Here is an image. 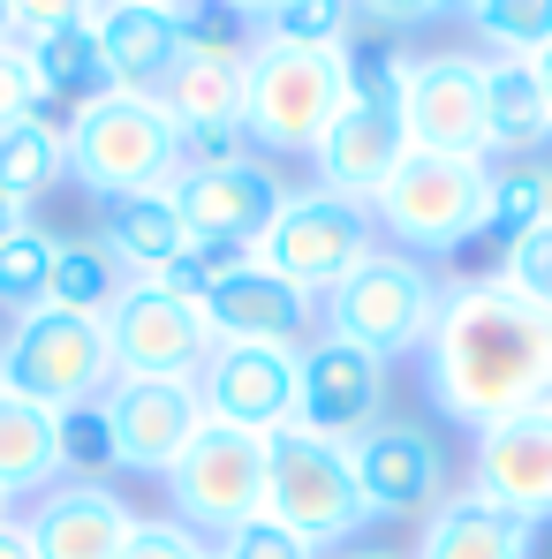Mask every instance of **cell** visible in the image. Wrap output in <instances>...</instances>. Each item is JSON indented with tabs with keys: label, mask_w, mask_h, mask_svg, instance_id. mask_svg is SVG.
Wrapping results in <instances>:
<instances>
[{
	"label": "cell",
	"mask_w": 552,
	"mask_h": 559,
	"mask_svg": "<svg viewBox=\"0 0 552 559\" xmlns=\"http://www.w3.org/2000/svg\"><path fill=\"white\" fill-rule=\"evenodd\" d=\"M106 431H114V468L129 476H167L204 431L197 378H114L106 393Z\"/></svg>",
	"instance_id": "cell-15"
},
{
	"label": "cell",
	"mask_w": 552,
	"mask_h": 559,
	"mask_svg": "<svg viewBox=\"0 0 552 559\" xmlns=\"http://www.w3.org/2000/svg\"><path fill=\"white\" fill-rule=\"evenodd\" d=\"M8 15H15V38H46V31L92 23V0H8Z\"/></svg>",
	"instance_id": "cell-41"
},
{
	"label": "cell",
	"mask_w": 552,
	"mask_h": 559,
	"mask_svg": "<svg viewBox=\"0 0 552 559\" xmlns=\"http://www.w3.org/2000/svg\"><path fill=\"white\" fill-rule=\"evenodd\" d=\"M137 507L98 484V476H61L54 491L31 499L23 530H31V552L38 559H121V545L137 537Z\"/></svg>",
	"instance_id": "cell-19"
},
{
	"label": "cell",
	"mask_w": 552,
	"mask_h": 559,
	"mask_svg": "<svg viewBox=\"0 0 552 559\" xmlns=\"http://www.w3.org/2000/svg\"><path fill=\"white\" fill-rule=\"evenodd\" d=\"M0 38H15V15H8V0H0Z\"/></svg>",
	"instance_id": "cell-48"
},
{
	"label": "cell",
	"mask_w": 552,
	"mask_h": 559,
	"mask_svg": "<svg viewBox=\"0 0 552 559\" xmlns=\"http://www.w3.org/2000/svg\"><path fill=\"white\" fill-rule=\"evenodd\" d=\"M69 144V182L106 197H137V189H175L183 175V129L152 92H98L61 121Z\"/></svg>",
	"instance_id": "cell-2"
},
{
	"label": "cell",
	"mask_w": 552,
	"mask_h": 559,
	"mask_svg": "<svg viewBox=\"0 0 552 559\" xmlns=\"http://www.w3.org/2000/svg\"><path fill=\"white\" fill-rule=\"evenodd\" d=\"M341 559H394V552H341Z\"/></svg>",
	"instance_id": "cell-50"
},
{
	"label": "cell",
	"mask_w": 552,
	"mask_h": 559,
	"mask_svg": "<svg viewBox=\"0 0 552 559\" xmlns=\"http://www.w3.org/2000/svg\"><path fill=\"white\" fill-rule=\"evenodd\" d=\"M310 318H318V302H310L303 287H287L280 273H266L258 258L204 295L212 341H280V348H303V325H310Z\"/></svg>",
	"instance_id": "cell-22"
},
{
	"label": "cell",
	"mask_w": 552,
	"mask_h": 559,
	"mask_svg": "<svg viewBox=\"0 0 552 559\" xmlns=\"http://www.w3.org/2000/svg\"><path fill=\"white\" fill-rule=\"evenodd\" d=\"M31 114H46V92H38V76H31V61H23V46H15V38H0V129H8V121H31Z\"/></svg>",
	"instance_id": "cell-39"
},
{
	"label": "cell",
	"mask_w": 552,
	"mask_h": 559,
	"mask_svg": "<svg viewBox=\"0 0 552 559\" xmlns=\"http://www.w3.org/2000/svg\"><path fill=\"white\" fill-rule=\"evenodd\" d=\"M295 393H303V348H280V341H212L197 371L204 424L258 431V439L295 424Z\"/></svg>",
	"instance_id": "cell-13"
},
{
	"label": "cell",
	"mask_w": 552,
	"mask_h": 559,
	"mask_svg": "<svg viewBox=\"0 0 552 559\" xmlns=\"http://www.w3.org/2000/svg\"><path fill=\"white\" fill-rule=\"evenodd\" d=\"M54 439H61V476H98L114 468V431H106V401H77V408H54Z\"/></svg>",
	"instance_id": "cell-34"
},
{
	"label": "cell",
	"mask_w": 552,
	"mask_h": 559,
	"mask_svg": "<svg viewBox=\"0 0 552 559\" xmlns=\"http://www.w3.org/2000/svg\"><path fill=\"white\" fill-rule=\"evenodd\" d=\"M69 175V144H61V121L54 114H31V121H8L0 129V189L8 197H46V189Z\"/></svg>",
	"instance_id": "cell-29"
},
{
	"label": "cell",
	"mask_w": 552,
	"mask_h": 559,
	"mask_svg": "<svg viewBox=\"0 0 552 559\" xmlns=\"http://www.w3.org/2000/svg\"><path fill=\"white\" fill-rule=\"evenodd\" d=\"M484 197H492V159H455V152H409L386 189L371 197V219L394 235L409 258H447L484 235Z\"/></svg>",
	"instance_id": "cell-4"
},
{
	"label": "cell",
	"mask_w": 552,
	"mask_h": 559,
	"mask_svg": "<svg viewBox=\"0 0 552 559\" xmlns=\"http://www.w3.org/2000/svg\"><path fill=\"white\" fill-rule=\"evenodd\" d=\"M121 559H212V545H204L197 530H183L175 514H144L137 537L121 545Z\"/></svg>",
	"instance_id": "cell-38"
},
{
	"label": "cell",
	"mask_w": 552,
	"mask_h": 559,
	"mask_svg": "<svg viewBox=\"0 0 552 559\" xmlns=\"http://www.w3.org/2000/svg\"><path fill=\"white\" fill-rule=\"evenodd\" d=\"M318 159V189H341V197H378L386 175L409 159V129H401V92H394V53L356 61V92L341 106V121L326 129V144L310 152Z\"/></svg>",
	"instance_id": "cell-11"
},
{
	"label": "cell",
	"mask_w": 552,
	"mask_h": 559,
	"mask_svg": "<svg viewBox=\"0 0 552 559\" xmlns=\"http://www.w3.org/2000/svg\"><path fill=\"white\" fill-rule=\"evenodd\" d=\"M416 559H538V530L477 491H455L424 514Z\"/></svg>",
	"instance_id": "cell-24"
},
{
	"label": "cell",
	"mask_w": 552,
	"mask_h": 559,
	"mask_svg": "<svg viewBox=\"0 0 552 559\" xmlns=\"http://www.w3.org/2000/svg\"><path fill=\"white\" fill-rule=\"evenodd\" d=\"M378 250V219H371L364 197H341V189H287L280 219L258 242V265L280 273L287 287H303L310 302H326L341 280Z\"/></svg>",
	"instance_id": "cell-7"
},
{
	"label": "cell",
	"mask_w": 552,
	"mask_h": 559,
	"mask_svg": "<svg viewBox=\"0 0 552 559\" xmlns=\"http://www.w3.org/2000/svg\"><path fill=\"white\" fill-rule=\"evenodd\" d=\"M212 8H220V15H235V23H243V15H250V23H266L280 0H212Z\"/></svg>",
	"instance_id": "cell-43"
},
{
	"label": "cell",
	"mask_w": 552,
	"mask_h": 559,
	"mask_svg": "<svg viewBox=\"0 0 552 559\" xmlns=\"http://www.w3.org/2000/svg\"><path fill=\"white\" fill-rule=\"evenodd\" d=\"M23 219H31V204H23V197H8V189H0V242H8V235H15V227H23Z\"/></svg>",
	"instance_id": "cell-44"
},
{
	"label": "cell",
	"mask_w": 552,
	"mask_h": 559,
	"mask_svg": "<svg viewBox=\"0 0 552 559\" xmlns=\"http://www.w3.org/2000/svg\"><path fill=\"white\" fill-rule=\"evenodd\" d=\"M356 92V53H310V46H266L250 38L243 76V144L258 152H318L326 129Z\"/></svg>",
	"instance_id": "cell-3"
},
{
	"label": "cell",
	"mask_w": 552,
	"mask_h": 559,
	"mask_svg": "<svg viewBox=\"0 0 552 559\" xmlns=\"http://www.w3.org/2000/svg\"><path fill=\"white\" fill-rule=\"evenodd\" d=\"M545 219H552V167L545 159H500L492 167V197H484V235L500 250H515Z\"/></svg>",
	"instance_id": "cell-28"
},
{
	"label": "cell",
	"mask_w": 552,
	"mask_h": 559,
	"mask_svg": "<svg viewBox=\"0 0 552 559\" xmlns=\"http://www.w3.org/2000/svg\"><path fill=\"white\" fill-rule=\"evenodd\" d=\"M121 287H129V273H121L98 242H61V250H54V280H46V302H54V310L106 318Z\"/></svg>",
	"instance_id": "cell-30"
},
{
	"label": "cell",
	"mask_w": 552,
	"mask_h": 559,
	"mask_svg": "<svg viewBox=\"0 0 552 559\" xmlns=\"http://www.w3.org/2000/svg\"><path fill=\"white\" fill-rule=\"evenodd\" d=\"M15 46H23V61H31L46 106H54V98H77V106H84V98L114 92V84H106V61H98L92 23H69V31H46V38H15Z\"/></svg>",
	"instance_id": "cell-27"
},
{
	"label": "cell",
	"mask_w": 552,
	"mask_h": 559,
	"mask_svg": "<svg viewBox=\"0 0 552 559\" xmlns=\"http://www.w3.org/2000/svg\"><path fill=\"white\" fill-rule=\"evenodd\" d=\"M243 76H250V46L235 31V15L204 23L197 8L183 15V61L160 84V106L175 114L183 136H212V129H243Z\"/></svg>",
	"instance_id": "cell-14"
},
{
	"label": "cell",
	"mask_w": 552,
	"mask_h": 559,
	"mask_svg": "<svg viewBox=\"0 0 552 559\" xmlns=\"http://www.w3.org/2000/svg\"><path fill=\"white\" fill-rule=\"evenodd\" d=\"M98 325H106V348H114V378H197L212 356L204 302L167 295L160 280H129Z\"/></svg>",
	"instance_id": "cell-12"
},
{
	"label": "cell",
	"mask_w": 552,
	"mask_h": 559,
	"mask_svg": "<svg viewBox=\"0 0 552 559\" xmlns=\"http://www.w3.org/2000/svg\"><path fill=\"white\" fill-rule=\"evenodd\" d=\"M54 250H61V235H46V227H15L8 242H0V310H15V318H31V310H46V280H54Z\"/></svg>",
	"instance_id": "cell-32"
},
{
	"label": "cell",
	"mask_w": 552,
	"mask_h": 559,
	"mask_svg": "<svg viewBox=\"0 0 552 559\" xmlns=\"http://www.w3.org/2000/svg\"><path fill=\"white\" fill-rule=\"evenodd\" d=\"M266 514L280 530H295L310 552H333L364 530V491L341 439H318L303 424H280L266 439Z\"/></svg>",
	"instance_id": "cell-5"
},
{
	"label": "cell",
	"mask_w": 552,
	"mask_h": 559,
	"mask_svg": "<svg viewBox=\"0 0 552 559\" xmlns=\"http://www.w3.org/2000/svg\"><path fill=\"white\" fill-rule=\"evenodd\" d=\"M386 371H394V364H378L371 348L318 333V341L303 348L295 424H303V431H318V439H341V447H349V439H364L371 424H386Z\"/></svg>",
	"instance_id": "cell-18"
},
{
	"label": "cell",
	"mask_w": 552,
	"mask_h": 559,
	"mask_svg": "<svg viewBox=\"0 0 552 559\" xmlns=\"http://www.w3.org/2000/svg\"><path fill=\"white\" fill-rule=\"evenodd\" d=\"M175 204H183L189 242H235V250H258L266 227L287 204V182L250 152L235 167H183L175 175Z\"/></svg>",
	"instance_id": "cell-17"
},
{
	"label": "cell",
	"mask_w": 552,
	"mask_h": 559,
	"mask_svg": "<svg viewBox=\"0 0 552 559\" xmlns=\"http://www.w3.org/2000/svg\"><path fill=\"white\" fill-rule=\"evenodd\" d=\"M416 364H424V401L461 431H484L500 416L545 408L552 401V310L515 295L500 273L447 280Z\"/></svg>",
	"instance_id": "cell-1"
},
{
	"label": "cell",
	"mask_w": 552,
	"mask_h": 559,
	"mask_svg": "<svg viewBox=\"0 0 552 559\" xmlns=\"http://www.w3.org/2000/svg\"><path fill=\"white\" fill-rule=\"evenodd\" d=\"M92 38L114 92H160L183 61V15L144 0H92Z\"/></svg>",
	"instance_id": "cell-21"
},
{
	"label": "cell",
	"mask_w": 552,
	"mask_h": 559,
	"mask_svg": "<svg viewBox=\"0 0 552 559\" xmlns=\"http://www.w3.org/2000/svg\"><path fill=\"white\" fill-rule=\"evenodd\" d=\"M349 468L371 522H409L439 499V447L416 424H371L364 439H349Z\"/></svg>",
	"instance_id": "cell-20"
},
{
	"label": "cell",
	"mask_w": 552,
	"mask_h": 559,
	"mask_svg": "<svg viewBox=\"0 0 552 559\" xmlns=\"http://www.w3.org/2000/svg\"><path fill=\"white\" fill-rule=\"evenodd\" d=\"M0 385L38 401V408H77L98 401L114 385V348H106V325L77 318V310H31L15 318V333L0 341Z\"/></svg>",
	"instance_id": "cell-8"
},
{
	"label": "cell",
	"mask_w": 552,
	"mask_h": 559,
	"mask_svg": "<svg viewBox=\"0 0 552 559\" xmlns=\"http://www.w3.org/2000/svg\"><path fill=\"white\" fill-rule=\"evenodd\" d=\"M356 31H378V38H401V31H424L439 23V0H349Z\"/></svg>",
	"instance_id": "cell-40"
},
{
	"label": "cell",
	"mask_w": 552,
	"mask_h": 559,
	"mask_svg": "<svg viewBox=\"0 0 552 559\" xmlns=\"http://www.w3.org/2000/svg\"><path fill=\"white\" fill-rule=\"evenodd\" d=\"M500 280L515 287V295H530L538 310H552V219L538 235H522L507 258H500Z\"/></svg>",
	"instance_id": "cell-36"
},
{
	"label": "cell",
	"mask_w": 552,
	"mask_h": 559,
	"mask_svg": "<svg viewBox=\"0 0 552 559\" xmlns=\"http://www.w3.org/2000/svg\"><path fill=\"white\" fill-rule=\"evenodd\" d=\"M0 559H38V552H31V530H23V522H0Z\"/></svg>",
	"instance_id": "cell-42"
},
{
	"label": "cell",
	"mask_w": 552,
	"mask_h": 559,
	"mask_svg": "<svg viewBox=\"0 0 552 559\" xmlns=\"http://www.w3.org/2000/svg\"><path fill=\"white\" fill-rule=\"evenodd\" d=\"M250 258H258V250H235V242H189L183 258H175V265L160 273V287H167V295H183V302H204V295H212L220 280L243 273Z\"/></svg>",
	"instance_id": "cell-35"
},
{
	"label": "cell",
	"mask_w": 552,
	"mask_h": 559,
	"mask_svg": "<svg viewBox=\"0 0 552 559\" xmlns=\"http://www.w3.org/2000/svg\"><path fill=\"white\" fill-rule=\"evenodd\" d=\"M98 250H106V258H114L129 280H160L189 250V227H183L175 189L106 197V204H98Z\"/></svg>",
	"instance_id": "cell-23"
},
{
	"label": "cell",
	"mask_w": 552,
	"mask_h": 559,
	"mask_svg": "<svg viewBox=\"0 0 552 559\" xmlns=\"http://www.w3.org/2000/svg\"><path fill=\"white\" fill-rule=\"evenodd\" d=\"M61 484V439H54V408L23 401L0 385V491L8 499H38Z\"/></svg>",
	"instance_id": "cell-26"
},
{
	"label": "cell",
	"mask_w": 552,
	"mask_h": 559,
	"mask_svg": "<svg viewBox=\"0 0 552 559\" xmlns=\"http://www.w3.org/2000/svg\"><path fill=\"white\" fill-rule=\"evenodd\" d=\"M167 499H175V522L197 537H227V530L258 522L266 514V439L204 424L189 439V454L167 468Z\"/></svg>",
	"instance_id": "cell-9"
},
{
	"label": "cell",
	"mask_w": 552,
	"mask_h": 559,
	"mask_svg": "<svg viewBox=\"0 0 552 559\" xmlns=\"http://www.w3.org/2000/svg\"><path fill=\"white\" fill-rule=\"evenodd\" d=\"M394 92H401L409 152L492 159V144H484V61H477V53H461V46L394 53Z\"/></svg>",
	"instance_id": "cell-10"
},
{
	"label": "cell",
	"mask_w": 552,
	"mask_h": 559,
	"mask_svg": "<svg viewBox=\"0 0 552 559\" xmlns=\"http://www.w3.org/2000/svg\"><path fill=\"white\" fill-rule=\"evenodd\" d=\"M469 31L492 46L484 61H538L552 46V0H477Z\"/></svg>",
	"instance_id": "cell-31"
},
{
	"label": "cell",
	"mask_w": 552,
	"mask_h": 559,
	"mask_svg": "<svg viewBox=\"0 0 552 559\" xmlns=\"http://www.w3.org/2000/svg\"><path fill=\"white\" fill-rule=\"evenodd\" d=\"M484 144L492 159H538L552 144V114L530 61H484Z\"/></svg>",
	"instance_id": "cell-25"
},
{
	"label": "cell",
	"mask_w": 552,
	"mask_h": 559,
	"mask_svg": "<svg viewBox=\"0 0 552 559\" xmlns=\"http://www.w3.org/2000/svg\"><path fill=\"white\" fill-rule=\"evenodd\" d=\"M432 318H439V273L409 250H371L364 265L326 295V333L371 348L378 364L416 356Z\"/></svg>",
	"instance_id": "cell-6"
},
{
	"label": "cell",
	"mask_w": 552,
	"mask_h": 559,
	"mask_svg": "<svg viewBox=\"0 0 552 559\" xmlns=\"http://www.w3.org/2000/svg\"><path fill=\"white\" fill-rule=\"evenodd\" d=\"M0 522H15V499H8V491H0Z\"/></svg>",
	"instance_id": "cell-49"
},
{
	"label": "cell",
	"mask_w": 552,
	"mask_h": 559,
	"mask_svg": "<svg viewBox=\"0 0 552 559\" xmlns=\"http://www.w3.org/2000/svg\"><path fill=\"white\" fill-rule=\"evenodd\" d=\"M144 8H167V15H189L197 0H144Z\"/></svg>",
	"instance_id": "cell-46"
},
{
	"label": "cell",
	"mask_w": 552,
	"mask_h": 559,
	"mask_svg": "<svg viewBox=\"0 0 552 559\" xmlns=\"http://www.w3.org/2000/svg\"><path fill=\"white\" fill-rule=\"evenodd\" d=\"M469 8H477V0H439V15H469Z\"/></svg>",
	"instance_id": "cell-47"
},
{
	"label": "cell",
	"mask_w": 552,
	"mask_h": 559,
	"mask_svg": "<svg viewBox=\"0 0 552 559\" xmlns=\"http://www.w3.org/2000/svg\"><path fill=\"white\" fill-rule=\"evenodd\" d=\"M469 491L522 514L530 530L552 522V401L545 408H522V416H500L484 431H469Z\"/></svg>",
	"instance_id": "cell-16"
},
{
	"label": "cell",
	"mask_w": 552,
	"mask_h": 559,
	"mask_svg": "<svg viewBox=\"0 0 552 559\" xmlns=\"http://www.w3.org/2000/svg\"><path fill=\"white\" fill-rule=\"evenodd\" d=\"M266 46H310V53H341L356 38V15L349 0H280L273 15L258 23Z\"/></svg>",
	"instance_id": "cell-33"
},
{
	"label": "cell",
	"mask_w": 552,
	"mask_h": 559,
	"mask_svg": "<svg viewBox=\"0 0 552 559\" xmlns=\"http://www.w3.org/2000/svg\"><path fill=\"white\" fill-rule=\"evenodd\" d=\"M212 559H318L295 530H280L273 514H258V522H243V530H227L220 545H212Z\"/></svg>",
	"instance_id": "cell-37"
},
{
	"label": "cell",
	"mask_w": 552,
	"mask_h": 559,
	"mask_svg": "<svg viewBox=\"0 0 552 559\" xmlns=\"http://www.w3.org/2000/svg\"><path fill=\"white\" fill-rule=\"evenodd\" d=\"M530 69H538V92H545V114H552V46L538 53V61H530Z\"/></svg>",
	"instance_id": "cell-45"
}]
</instances>
